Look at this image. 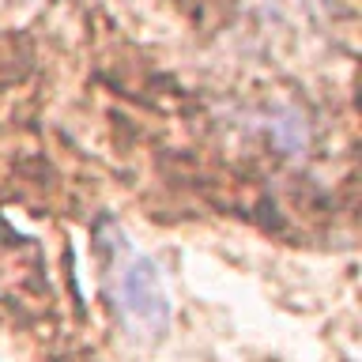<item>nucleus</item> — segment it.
<instances>
[{
    "mask_svg": "<svg viewBox=\"0 0 362 362\" xmlns=\"http://www.w3.org/2000/svg\"><path fill=\"white\" fill-rule=\"evenodd\" d=\"M102 249H106L110 294L121 313V325L140 344H158L170 332V294L155 260L144 257L124 238V230H113L110 238H102Z\"/></svg>",
    "mask_w": 362,
    "mask_h": 362,
    "instance_id": "obj_1",
    "label": "nucleus"
}]
</instances>
